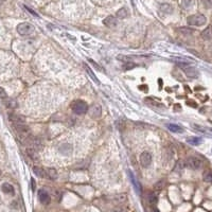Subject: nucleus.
Here are the masks:
<instances>
[{"mask_svg":"<svg viewBox=\"0 0 212 212\" xmlns=\"http://www.w3.org/2000/svg\"><path fill=\"white\" fill-rule=\"evenodd\" d=\"M113 212H123V209L122 208H117V209H115Z\"/></svg>","mask_w":212,"mask_h":212,"instance_id":"c9c22d12","label":"nucleus"},{"mask_svg":"<svg viewBox=\"0 0 212 212\" xmlns=\"http://www.w3.org/2000/svg\"><path fill=\"white\" fill-rule=\"evenodd\" d=\"M135 67H136L135 63H133V62H128V63H124L123 69H124V70H131V69L135 68Z\"/></svg>","mask_w":212,"mask_h":212,"instance_id":"a878e982","label":"nucleus"},{"mask_svg":"<svg viewBox=\"0 0 212 212\" xmlns=\"http://www.w3.org/2000/svg\"><path fill=\"white\" fill-rule=\"evenodd\" d=\"M152 212H159V210H158V209H153Z\"/></svg>","mask_w":212,"mask_h":212,"instance_id":"e433bc0d","label":"nucleus"},{"mask_svg":"<svg viewBox=\"0 0 212 212\" xmlns=\"http://www.w3.org/2000/svg\"><path fill=\"white\" fill-rule=\"evenodd\" d=\"M89 62H90V63H91V65H92V66H94V68L99 69V71H102V68H101V67H100L99 65H98V64H97V63H94V61H92V59H89Z\"/></svg>","mask_w":212,"mask_h":212,"instance_id":"2f4dec72","label":"nucleus"},{"mask_svg":"<svg viewBox=\"0 0 212 212\" xmlns=\"http://www.w3.org/2000/svg\"><path fill=\"white\" fill-rule=\"evenodd\" d=\"M126 200V195L125 194H119L115 196V201L118 204H122Z\"/></svg>","mask_w":212,"mask_h":212,"instance_id":"393cba45","label":"nucleus"},{"mask_svg":"<svg viewBox=\"0 0 212 212\" xmlns=\"http://www.w3.org/2000/svg\"><path fill=\"white\" fill-rule=\"evenodd\" d=\"M33 31H34V27L29 22H21L17 25V32L22 36L30 35Z\"/></svg>","mask_w":212,"mask_h":212,"instance_id":"7ed1b4c3","label":"nucleus"},{"mask_svg":"<svg viewBox=\"0 0 212 212\" xmlns=\"http://www.w3.org/2000/svg\"><path fill=\"white\" fill-rule=\"evenodd\" d=\"M0 174H1V171H0Z\"/></svg>","mask_w":212,"mask_h":212,"instance_id":"58836bf2","label":"nucleus"},{"mask_svg":"<svg viewBox=\"0 0 212 212\" xmlns=\"http://www.w3.org/2000/svg\"><path fill=\"white\" fill-rule=\"evenodd\" d=\"M7 98V94L6 90H4L3 88H1V87H0V99L6 100Z\"/></svg>","mask_w":212,"mask_h":212,"instance_id":"c85d7f7f","label":"nucleus"},{"mask_svg":"<svg viewBox=\"0 0 212 212\" xmlns=\"http://www.w3.org/2000/svg\"><path fill=\"white\" fill-rule=\"evenodd\" d=\"M183 69V72H185V74L188 77H191V79H195V77L198 76V72L197 70L194 68V67L192 66H188V67H185Z\"/></svg>","mask_w":212,"mask_h":212,"instance_id":"1a4fd4ad","label":"nucleus"},{"mask_svg":"<svg viewBox=\"0 0 212 212\" xmlns=\"http://www.w3.org/2000/svg\"><path fill=\"white\" fill-rule=\"evenodd\" d=\"M9 119L14 126L19 125V124H25V117H22V116H20V115H17V113H10Z\"/></svg>","mask_w":212,"mask_h":212,"instance_id":"6e6552de","label":"nucleus"},{"mask_svg":"<svg viewBox=\"0 0 212 212\" xmlns=\"http://www.w3.org/2000/svg\"><path fill=\"white\" fill-rule=\"evenodd\" d=\"M201 37H203V39H205V40L212 39V27L211 25H209V27H207L205 30H203V32H201Z\"/></svg>","mask_w":212,"mask_h":212,"instance_id":"ddd939ff","label":"nucleus"},{"mask_svg":"<svg viewBox=\"0 0 212 212\" xmlns=\"http://www.w3.org/2000/svg\"><path fill=\"white\" fill-rule=\"evenodd\" d=\"M103 24L108 28H116L118 25V20H117V18L113 16H107L104 20H103Z\"/></svg>","mask_w":212,"mask_h":212,"instance_id":"9d476101","label":"nucleus"},{"mask_svg":"<svg viewBox=\"0 0 212 212\" xmlns=\"http://www.w3.org/2000/svg\"><path fill=\"white\" fill-rule=\"evenodd\" d=\"M71 110L76 115H84L88 112V105L83 100H76L71 104Z\"/></svg>","mask_w":212,"mask_h":212,"instance_id":"f257e3e1","label":"nucleus"},{"mask_svg":"<svg viewBox=\"0 0 212 212\" xmlns=\"http://www.w3.org/2000/svg\"><path fill=\"white\" fill-rule=\"evenodd\" d=\"M195 0H182V6L185 9H190L194 6Z\"/></svg>","mask_w":212,"mask_h":212,"instance_id":"b1692460","label":"nucleus"},{"mask_svg":"<svg viewBox=\"0 0 212 212\" xmlns=\"http://www.w3.org/2000/svg\"><path fill=\"white\" fill-rule=\"evenodd\" d=\"M186 165L189 167L190 169L192 170H198L201 168V165H203V162H201L200 159H198L197 157H194V156H191L187 158L186 160Z\"/></svg>","mask_w":212,"mask_h":212,"instance_id":"20e7f679","label":"nucleus"},{"mask_svg":"<svg viewBox=\"0 0 212 212\" xmlns=\"http://www.w3.org/2000/svg\"><path fill=\"white\" fill-rule=\"evenodd\" d=\"M160 11L164 13V14H171L173 12V7L170 6V4L164 3V4H161V6H160Z\"/></svg>","mask_w":212,"mask_h":212,"instance_id":"6ab92c4d","label":"nucleus"},{"mask_svg":"<svg viewBox=\"0 0 212 212\" xmlns=\"http://www.w3.org/2000/svg\"><path fill=\"white\" fill-rule=\"evenodd\" d=\"M85 67H86V70L88 71V72H89V74H90V76H91L92 80H94V81H95L97 83H99V81H98V80H97V77H95V76H94V73H92L91 70H90V68H89V67H87V66H85Z\"/></svg>","mask_w":212,"mask_h":212,"instance_id":"7c9ffc66","label":"nucleus"},{"mask_svg":"<svg viewBox=\"0 0 212 212\" xmlns=\"http://www.w3.org/2000/svg\"><path fill=\"white\" fill-rule=\"evenodd\" d=\"M1 189H2V192L6 193V194H11V195H14V187L11 185V183L9 182H4L3 185L1 186Z\"/></svg>","mask_w":212,"mask_h":212,"instance_id":"f8f14e48","label":"nucleus"},{"mask_svg":"<svg viewBox=\"0 0 212 212\" xmlns=\"http://www.w3.org/2000/svg\"><path fill=\"white\" fill-rule=\"evenodd\" d=\"M38 200L43 205H49L51 203V196L46 190H39L38 191Z\"/></svg>","mask_w":212,"mask_h":212,"instance_id":"0eeeda50","label":"nucleus"},{"mask_svg":"<svg viewBox=\"0 0 212 212\" xmlns=\"http://www.w3.org/2000/svg\"><path fill=\"white\" fill-rule=\"evenodd\" d=\"M187 22L189 25H193V27H201L207 22V18L203 14H194L188 17Z\"/></svg>","mask_w":212,"mask_h":212,"instance_id":"f03ea898","label":"nucleus"},{"mask_svg":"<svg viewBox=\"0 0 212 212\" xmlns=\"http://www.w3.org/2000/svg\"><path fill=\"white\" fill-rule=\"evenodd\" d=\"M25 10H27V11H28V12H30V13H31V14H32V15H34V16H36V17H38L37 13H35L34 11H33V10H31V9H30V7H25Z\"/></svg>","mask_w":212,"mask_h":212,"instance_id":"473e14b6","label":"nucleus"},{"mask_svg":"<svg viewBox=\"0 0 212 212\" xmlns=\"http://www.w3.org/2000/svg\"><path fill=\"white\" fill-rule=\"evenodd\" d=\"M167 127L169 128L171 131H173V133H182L183 131V130L180 127V126H178L177 124H174V123L167 124Z\"/></svg>","mask_w":212,"mask_h":212,"instance_id":"2eb2a0df","label":"nucleus"},{"mask_svg":"<svg viewBox=\"0 0 212 212\" xmlns=\"http://www.w3.org/2000/svg\"><path fill=\"white\" fill-rule=\"evenodd\" d=\"M147 200H149V203L151 204V205H155V204L157 203V200H158V197H157V195L155 194L154 192H151V193H149Z\"/></svg>","mask_w":212,"mask_h":212,"instance_id":"412c9836","label":"nucleus"},{"mask_svg":"<svg viewBox=\"0 0 212 212\" xmlns=\"http://www.w3.org/2000/svg\"><path fill=\"white\" fill-rule=\"evenodd\" d=\"M203 3L206 7H212V0H203Z\"/></svg>","mask_w":212,"mask_h":212,"instance_id":"c756f323","label":"nucleus"},{"mask_svg":"<svg viewBox=\"0 0 212 212\" xmlns=\"http://www.w3.org/2000/svg\"><path fill=\"white\" fill-rule=\"evenodd\" d=\"M4 104H6V106L7 108H11V109H14V108H16L17 107V102L15 100H13V99H7L4 100Z\"/></svg>","mask_w":212,"mask_h":212,"instance_id":"a211bd4d","label":"nucleus"},{"mask_svg":"<svg viewBox=\"0 0 212 212\" xmlns=\"http://www.w3.org/2000/svg\"><path fill=\"white\" fill-rule=\"evenodd\" d=\"M31 185H32V190L34 191L35 189H36V185H35V180L33 179V178L31 179Z\"/></svg>","mask_w":212,"mask_h":212,"instance_id":"72a5a7b5","label":"nucleus"},{"mask_svg":"<svg viewBox=\"0 0 212 212\" xmlns=\"http://www.w3.org/2000/svg\"><path fill=\"white\" fill-rule=\"evenodd\" d=\"M128 176H130V179H131V183H133V186H134V187H135L136 191H137V193H139V194H140V193H141V190H142V188H141V185H140V182H139L138 180L136 179V177L134 176L133 172L128 171Z\"/></svg>","mask_w":212,"mask_h":212,"instance_id":"9b49d317","label":"nucleus"},{"mask_svg":"<svg viewBox=\"0 0 212 212\" xmlns=\"http://www.w3.org/2000/svg\"><path fill=\"white\" fill-rule=\"evenodd\" d=\"M203 179L205 180L206 182L212 183V171H206L203 174Z\"/></svg>","mask_w":212,"mask_h":212,"instance_id":"4be33fe9","label":"nucleus"},{"mask_svg":"<svg viewBox=\"0 0 212 212\" xmlns=\"http://www.w3.org/2000/svg\"><path fill=\"white\" fill-rule=\"evenodd\" d=\"M187 104L190 105V106H193V107H196V106H197V105L195 104V102H193V101H188Z\"/></svg>","mask_w":212,"mask_h":212,"instance_id":"f704fd0d","label":"nucleus"},{"mask_svg":"<svg viewBox=\"0 0 212 212\" xmlns=\"http://www.w3.org/2000/svg\"><path fill=\"white\" fill-rule=\"evenodd\" d=\"M88 113L92 119H98L102 115V108L99 104H94L88 108Z\"/></svg>","mask_w":212,"mask_h":212,"instance_id":"423d86ee","label":"nucleus"},{"mask_svg":"<svg viewBox=\"0 0 212 212\" xmlns=\"http://www.w3.org/2000/svg\"><path fill=\"white\" fill-rule=\"evenodd\" d=\"M164 183H165L164 179H160V180H158V182H157L154 185V189H155L156 191L162 190V189H164Z\"/></svg>","mask_w":212,"mask_h":212,"instance_id":"5701e85b","label":"nucleus"},{"mask_svg":"<svg viewBox=\"0 0 212 212\" xmlns=\"http://www.w3.org/2000/svg\"><path fill=\"white\" fill-rule=\"evenodd\" d=\"M187 142L189 144H192V145H198V144H200L203 142V140L200 138H198V137H191V138L187 139Z\"/></svg>","mask_w":212,"mask_h":212,"instance_id":"aec40b11","label":"nucleus"},{"mask_svg":"<svg viewBox=\"0 0 212 212\" xmlns=\"http://www.w3.org/2000/svg\"><path fill=\"white\" fill-rule=\"evenodd\" d=\"M179 32H182L185 35H190L193 33V31L190 29H186V28H182V29H179Z\"/></svg>","mask_w":212,"mask_h":212,"instance_id":"cd10ccee","label":"nucleus"},{"mask_svg":"<svg viewBox=\"0 0 212 212\" xmlns=\"http://www.w3.org/2000/svg\"><path fill=\"white\" fill-rule=\"evenodd\" d=\"M127 15H128V12H127V9H126V7H121V9L116 13V16H117L119 19H124V18L127 17Z\"/></svg>","mask_w":212,"mask_h":212,"instance_id":"dca6fc26","label":"nucleus"},{"mask_svg":"<svg viewBox=\"0 0 212 212\" xmlns=\"http://www.w3.org/2000/svg\"><path fill=\"white\" fill-rule=\"evenodd\" d=\"M117 58L119 59V61L123 62V63H128V62H131V58L125 56V55H118Z\"/></svg>","mask_w":212,"mask_h":212,"instance_id":"bb28decb","label":"nucleus"},{"mask_svg":"<svg viewBox=\"0 0 212 212\" xmlns=\"http://www.w3.org/2000/svg\"><path fill=\"white\" fill-rule=\"evenodd\" d=\"M209 131H211V133H212V128H209Z\"/></svg>","mask_w":212,"mask_h":212,"instance_id":"4c0bfd02","label":"nucleus"},{"mask_svg":"<svg viewBox=\"0 0 212 212\" xmlns=\"http://www.w3.org/2000/svg\"><path fill=\"white\" fill-rule=\"evenodd\" d=\"M139 160H140L141 167L149 168L152 164V155L149 152H142L140 154V157H139Z\"/></svg>","mask_w":212,"mask_h":212,"instance_id":"39448f33","label":"nucleus"},{"mask_svg":"<svg viewBox=\"0 0 212 212\" xmlns=\"http://www.w3.org/2000/svg\"><path fill=\"white\" fill-rule=\"evenodd\" d=\"M46 177L51 180H55L58 178V172H56L55 169L48 168V169H46Z\"/></svg>","mask_w":212,"mask_h":212,"instance_id":"4468645a","label":"nucleus"},{"mask_svg":"<svg viewBox=\"0 0 212 212\" xmlns=\"http://www.w3.org/2000/svg\"><path fill=\"white\" fill-rule=\"evenodd\" d=\"M33 171H34V173H35L36 175H37L38 177H41V178L46 177V170L43 169V168H40V167H34V168H33Z\"/></svg>","mask_w":212,"mask_h":212,"instance_id":"f3484780","label":"nucleus"}]
</instances>
